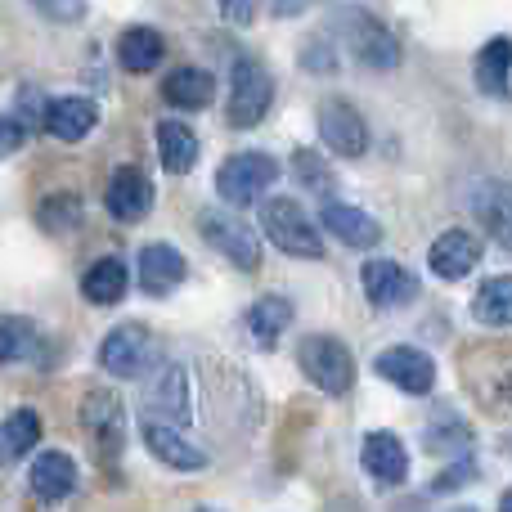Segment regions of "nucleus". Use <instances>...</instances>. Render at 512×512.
<instances>
[{"label":"nucleus","instance_id":"nucleus-9","mask_svg":"<svg viewBox=\"0 0 512 512\" xmlns=\"http://www.w3.org/2000/svg\"><path fill=\"white\" fill-rule=\"evenodd\" d=\"M81 427H86L90 445H95V454L104 463H113L117 454H122L126 445V409L122 400L113 396V391H86V400H81Z\"/></svg>","mask_w":512,"mask_h":512},{"label":"nucleus","instance_id":"nucleus-19","mask_svg":"<svg viewBox=\"0 0 512 512\" xmlns=\"http://www.w3.org/2000/svg\"><path fill=\"white\" fill-rule=\"evenodd\" d=\"M185 274H189V261L176 248H167V243H149V248L140 252V288L149 292V297L176 292L180 283H185Z\"/></svg>","mask_w":512,"mask_h":512},{"label":"nucleus","instance_id":"nucleus-6","mask_svg":"<svg viewBox=\"0 0 512 512\" xmlns=\"http://www.w3.org/2000/svg\"><path fill=\"white\" fill-rule=\"evenodd\" d=\"M144 418H158L180 432L194 423V382H189L185 364H162L153 373L149 391H144Z\"/></svg>","mask_w":512,"mask_h":512},{"label":"nucleus","instance_id":"nucleus-38","mask_svg":"<svg viewBox=\"0 0 512 512\" xmlns=\"http://www.w3.org/2000/svg\"><path fill=\"white\" fill-rule=\"evenodd\" d=\"M499 512H512V490H504V499H499Z\"/></svg>","mask_w":512,"mask_h":512},{"label":"nucleus","instance_id":"nucleus-13","mask_svg":"<svg viewBox=\"0 0 512 512\" xmlns=\"http://www.w3.org/2000/svg\"><path fill=\"white\" fill-rule=\"evenodd\" d=\"M319 140H324L337 158H364V149H369V126H364V117L355 113L351 104L328 99V104L319 108Z\"/></svg>","mask_w":512,"mask_h":512},{"label":"nucleus","instance_id":"nucleus-29","mask_svg":"<svg viewBox=\"0 0 512 512\" xmlns=\"http://www.w3.org/2000/svg\"><path fill=\"white\" fill-rule=\"evenodd\" d=\"M292 324V301L288 297H261L248 310V333L256 337V346H274Z\"/></svg>","mask_w":512,"mask_h":512},{"label":"nucleus","instance_id":"nucleus-33","mask_svg":"<svg viewBox=\"0 0 512 512\" xmlns=\"http://www.w3.org/2000/svg\"><path fill=\"white\" fill-rule=\"evenodd\" d=\"M50 23H81L86 18V0H32Z\"/></svg>","mask_w":512,"mask_h":512},{"label":"nucleus","instance_id":"nucleus-17","mask_svg":"<svg viewBox=\"0 0 512 512\" xmlns=\"http://www.w3.org/2000/svg\"><path fill=\"white\" fill-rule=\"evenodd\" d=\"M481 261V239L472 230H445L441 239L432 243V252H427V265H432V274H441V279H463V274H472Z\"/></svg>","mask_w":512,"mask_h":512},{"label":"nucleus","instance_id":"nucleus-40","mask_svg":"<svg viewBox=\"0 0 512 512\" xmlns=\"http://www.w3.org/2000/svg\"><path fill=\"white\" fill-rule=\"evenodd\" d=\"M194 512H216V508H194Z\"/></svg>","mask_w":512,"mask_h":512},{"label":"nucleus","instance_id":"nucleus-25","mask_svg":"<svg viewBox=\"0 0 512 512\" xmlns=\"http://www.w3.org/2000/svg\"><path fill=\"white\" fill-rule=\"evenodd\" d=\"M162 54H167V41L153 27H131V32L117 36V63L126 72H153L162 63Z\"/></svg>","mask_w":512,"mask_h":512},{"label":"nucleus","instance_id":"nucleus-18","mask_svg":"<svg viewBox=\"0 0 512 512\" xmlns=\"http://www.w3.org/2000/svg\"><path fill=\"white\" fill-rule=\"evenodd\" d=\"M472 212H477V221L486 225L490 239H495L504 252H512V185H504V180H486V185H477V194H472Z\"/></svg>","mask_w":512,"mask_h":512},{"label":"nucleus","instance_id":"nucleus-22","mask_svg":"<svg viewBox=\"0 0 512 512\" xmlns=\"http://www.w3.org/2000/svg\"><path fill=\"white\" fill-rule=\"evenodd\" d=\"M477 90L490 99H512V36H490L477 54Z\"/></svg>","mask_w":512,"mask_h":512},{"label":"nucleus","instance_id":"nucleus-5","mask_svg":"<svg viewBox=\"0 0 512 512\" xmlns=\"http://www.w3.org/2000/svg\"><path fill=\"white\" fill-rule=\"evenodd\" d=\"M158 360H162V346L144 324H117L113 333L104 337V346H99V364H104L113 378H140V373H149Z\"/></svg>","mask_w":512,"mask_h":512},{"label":"nucleus","instance_id":"nucleus-37","mask_svg":"<svg viewBox=\"0 0 512 512\" xmlns=\"http://www.w3.org/2000/svg\"><path fill=\"white\" fill-rule=\"evenodd\" d=\"M265 5H270L279 18H292V14H306V9L319 5V0H265Z\"/></svg>","mask_w":512,"mask_h":512},{"label":"nucleus","instance_id":"nucleus-26","mask_svg":"<svg viewBox=\"0 0 512 512\" xmlns=\"http://www.w3.org/2000/svg\"><path fill=\"white\" fill-rule=\"evenodd\" d=\"M472 319L486 328H512V274L481 283L472 297Z\"/></svg>","mask_w":512,"mask_h":512},{"label":"nucleus","instance_id":"nucleus-35","mask_svg":"<svg viewBox=\"0 0 512 512\" xmlns=\"http://www.w3.org/2000/svg\"><path fill=\"white\" fill-rule=\"evenodd\" d=\"M27 140V131L18 126V117H0V158H9V153H18Z\"/></svg>","mask_w":512,"mask_h":512},{"label":"nucleus","instance_id":"nucleus-31","mask_svg":"<svg viewBox=\"0 0 512 512\" xmlns=\"http://www.w3.org/2000/svg\"><path fill=\"white\" fill-rule=\"evenodd\" d=\"M81 221V198L77 194H50L41 203V225L45 230H72Z\"/></svg>","mask_w":512,"mask_h":512},{"label":"nucleus","instance_id":"nucleus-24","mask_svg":"<svg viewBox=\"0 0 512 512\" xmlns=\"http://www.w3.org/2000/svg\"><path fill=\"white\" fill-rule=\"evenodd\" d=\"M158 153H162V167H167L171 176H185V171L198 162V135L189 131L185 122H176V117H162L158 122Z\"/></svg>","mask_w":512,"mask_h":512},{"label":"nucleus","instance_id":"nucleus-1","mask_svg":"<svg viewBox=\"0 0 512 512\" xmlns=\"http://www.w3.org/2000/svg\"><path fill=\"white\" fill-rule=\"evenodd\" d=\"M261 230L274 248L288 252V256H301V261H319V256H324V239H319L315 221L301 212L297 198H265Z\"/></svg>","mask_w":512,"mask_h":512},{"label":"nucleus","instance_id":"nucleus-39","mask_svg":"<svg viewBox=\"0 0 512 512\" xmlns=\"http://www.w3.org/2000/svg\"><path fill=\"white\" fill-rule=\"evenodd\" d=\"M450 512H477V508H468V504H463V508H450Z\"/></svg>","mask_w":512,"mask_h":512},{"label":"nucleus","instance_id":"nucleus-23","mask_svg":"<svg viewBox=\"0 0 512 512\" xmlns=\"http://www.w3.org/2000/svg\"><path fill=\"white\" fill-rule=\"evenodd\" d=\"M126 283H131L126 265L117 261V256H104V261H95L81 274V297L95 301V306H117V301L126 297Z\"/></svg>","mask_w":512,"mask_h":512},{"label":"nucleus","instance_id":"nucleus-28","mask_svg":"<svg viewBox=\"0 0 512 512\" xmlns=\"http://www.w3.org/2000/svg\"><path fill=\"white\" fill-rule=\"evenodd\" d=\"M162 95L176 108H207L216 95V77L203 68H176L167 77V86H162Z\"/></svg>","mask_w":512,"mask_h":512},{"label":"nucleus","instance_id":"nucleus-32","mask_svg":"<svg viewBox=\"0 0 512 512\" xmlns=\"http://www.w3.org/2000/svg\"><path fill=\"white\" fill-rule=\"evenodd\" d=\"M292 162H297V180H301V185H306V189H319V194H328V189H333V176H328V171H324V162H319L315 153H306V149H301Z\"/></svg>","mask_w":512,"mask_h":512},{"label":"nucleus","instance_id":"nucleus-30","mask_svg":"<svg viewBox=\"0 0 512 512\" xmlns=\"http://www.w3.org/2000/svg\"><path fill=\"white\" fill-rule=\"evenodd\" d=\"M36 346H41V337H36V324L32 319H0V364H23L36 355Z\"/></svg>","mask_w":512,"mask_h":512},{"label":"nucleus","instance_id":"nucleus-7","mask_svg":"<svg viewBox=\"0 0 512 512\" xmlns=\"http://www.w3.org/2000/svg\"><path fill=\"white\" fill-rule=\"evenodd\" d=\"M274 108V77L265 63L256 59H239L230 77V122L239 131H252V126L265 122V113Z\"/></svg>","mask_w":512,"mask_h":512},{"label":"nucleus","instance_id":"nucleus-34","mask_svg":"<svg viewBox=\"0 0 512 512\" xmlns=\"http://www.w3.org/2000/svg\"><path fill=\"white\" fill-rule=\"evenodd\" d=\"M45 108L50 104H41V95L36 90H18V126H45Z\"/></svg>","mask_w":512,"mask_h":512},{"label":"nucleus","instance_id":"nucleus-27","mask_svg":"<svg viewBox=\"0 0 512 512\" xmlns=\"http://www.w3.org/2000/svg\"><path fill=\"white\" fill-rule=\"evenodd\" d=\"M36 441H41V414L36 409H14L0 423V463H14L23 454H32Z\"/></svg>","mask_w":512,"mask_h":512},{"label":"nucleus","instance_id":"nucleus-3","mask_svg":"<svg viewBox=\"0 0 512 512\" xmlns=\"http://www.w3.org/2000/svg\"><path fill=\"white\" fill-rule=\"evenodd\" d=\"M337 32H342L346 50H351L355 59L364 63V68L391 72L400 63V41L378 23V18L369 14V9L355 5V9H346V14H337Z\"/></svg>","mask_w":512,"mask_h":512},{"label":"nucleus","instance_id":"nucleus-16","mask_svg":"<svg viewBox=\"0 0 512 512\" xmlns=\"http://www.w3.org/2000/svg\"><path fill=\"white\" fill-rule=\"evenodd\" d=\"M27 481H32V495L41 499V504H63V499L77 490V463L63 450H45L32 459Z\"/></svg>","mask_w":512,"mask_h":512},{"label":"nucleus","instance_id":"nucleus-20","mask_svg":"<svg viewBox=\"0 0 512 512\" xmlns=\"http://www.w3.org/2000/svg\"><path fill=\"white\" fill-rule=\"evenodd\" d=\"M319 221H324V230L333 234V239H342L346 248H378L382 243V225L351 203H324Z\"/></svg>","mask_w":512,"mask_h":512},{"label":"nucleus","instance_id":"nucleus-21","mask_svg":"<svg viewBox=\"0 0 512 512\" xmlns=\"http://www.w3.org/2000/svg\"><path fill=\"white\" fill-rule=\"evenodd\" d=\"M95 122H99L95 99H81V95L54 99V104L45 108V131H50L54 140H63V144L86 140V135L95 131Z\"/></svg>","mask_w":512,"mask_h":512},{"label":"nucleus","instance_id":"nucleus-4","mask_svg":"<svg viewBox=\"0 0 512 512\" xmlns=\"http://www.w3.org/2000/svg\"><path fill=\"white\" fill-rule=\"evenodd\" d=\"M274 180H279V162H274L270 153L248 149V153H234V158L221 162V171H216V194L234 207H252V203H261Z\"/></svg>","mask_w":512,"mask_h":512},{"label":"nucleus","instance_id":"nucleus-2","mask_svg":"<svg viewBox=\"0 0 512 512\" xmlns=\"http://www.w3.org/2000/svg\"><path fill=\"white\" fill-rule=\"evenodd\" d=\"M297 364L301 373H306L310 382H315L324 396H346V391L355 387V355L346 342H337V337L328 333H315L301 342L297 351Z\"/></svg>","mask_w":512,"mask_h":512},{"label":"nucleus","instance_id":"nucleus-12","mask_svg":"<svg viewBox=\"0 0 512 512\" xmlns=\"http://www.w3.org/2000/svg\"><path fill=\"white\" fill-rule=\"evenodd\" d=\"M104 207H108V216L122 225L144 221V216L153 212V180L144 176L140 167H117L104 189Z\"/></svg>","mask_w":512,"mask_h":512},{"label":"nucleus","instance_id":"nucleus-15","mask_svg":"<svg viewBox=\"0 0 512 512\" xmlns=\"http://www.w3.org/2000/svg\"><path fill=\"white\" fill-rule=\"evenodd\" d=\"M360 463L378 486H405L409 481V450L396 432H369L364 436Z\"/></svg>","mask_w":512,"mask_h":512},{"label":"nucleus","instance_id":"nucleus-14","mask_svg":"<svg viewBox=\"0 0 512 512\" xmlns=\"http://www.w3.org/2000/svg\"><path fill=\"white\" fill-rule=\"evenodd\" d=\"M360 279H364V297H369V306H378V310L409 306V301L418 297V279L400 261H387V256H378V261L364 265Z\"/></svg>","mask_w":512,"mask_h":512},{"label":"nucleus","instance_id":"nucleus-11","mask_svg":"<svg viewBox=\"0 0 512 512\" xmlns=\"http://www.w3.org/2000/svg\"><path fill=\"white\" fill-rule=\"evenodd\" d=\"M140 436H144L153 459L176 468V472H203L207 463H212L203 445H194L180 427H167V423H158V418H140Z\"/></svg>","mask_w":512,"mask_h":512},{"label":"nucleus","instance_id":"nucleus-36","mask_svg":"<svg viewBox=\"0 0 512 512\" xmlns=\"http://www.w3.org/2000/svg\"><path fill=\"white\" fill-rule=\"evenodd\" d=\"M221 14H225V23L248 27L256 18V0H221Z\"/></svg>","mask_w":512,"mask_h":512},{"label":"nucleus","instance_id":"nucleus-8","mask_svg":"<svg viewBox=\"0 0 512 512\" xmlns=\"http://www.w3.org/2000/svg\"><path fill=\"white\" fill-rule=\"evenodd\" d=\"M198 230L230 265H239V270H256L261 265V239H256L248 221H239V212L207 207V212H198Z\"/></svg>","mask_w":512,"mask_h":512},{"label":"nucleus","instance_id":"nucleus-10","mask_svg":"<svg viewBox=\"0 0 512 512\" xmlns=\"http://www.w3.org/2000/svg\"><path fill=\"white\" fill-rule=\"evenodd\" d=\"M373 373L382 382H391L396 391H405V396H427L436 387V360L427 351H418V346H387V351H378Z\"/></svg>","mask_w":512,"mask_h":512}]
</instances>
